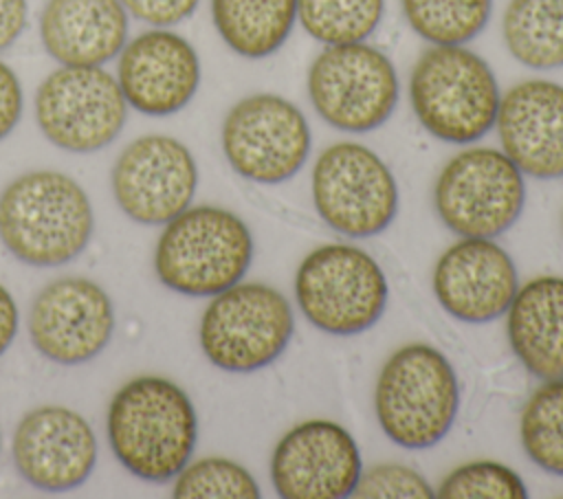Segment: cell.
<instances>
[{
    "instance_id": "ba28073f",
    "label": "cell",
    "mask_w": 563,
    "mask_h": 499,
    "mask_svg": "<svg viewBox=\"0 0 563 499\" xmlns=\"http://www.w3.org/2000/svg\"><path fill=\"white\" fill-rule=\"evenodd\" d=\"M400 84L391 59L367 42L325 46L308 68L314 112L341 132H372L396 110Z\"/></svg>"
},
{
    "instance_id": "30bf717a",
    "label": "cell",
    "mask_w": 563,
    "mask_h": 499,
    "mask_svg": "<svg viewBox=\"0 0 563 499\" xmlns=\"http://www.w3.org/2000/svg\"><path fill=\"white\" fill-rule=\"evenodd\" d=\"M312 202L319 218L347 237L383 233L398 213V185L367 145L341 141L325 147L312 167Z\"/></svg>"
},
{
    "instance_id": "d6986e66",
    "label": "cell",
    "mask_w": 563,
    "mask_h": 499,
    "mask_svg": "<svg viewBox=\"0 0 563 499\" xmlns=\"http://www.w3.org/2000/svg\"><path fill=\"white\" fill-rule=\"evenodd\" d=\"M501 152L521 174L563 178V84L526 79L499 99L495 119Z\"/></svg>"
},
{
    "instance_id": "7c38bea8",
    "label": "cell",
    "mask_w": 563,
    "mask_h": 499,
    "mask_svg": "<svg viewBox=\"0 0 563 499\" xmlns=\"http://www.w3.org/2000/svg\"><path fill=\"white\" fill-rule=\"evenodd\" d=\"M222 152L235 174L262 185L292 178L308 160L312 134L303 112L273 92L240 99L222 121Z\"/></svg>"
},
{
    "instance_id": "8fae6325",
    "label": "cell",
    "mask_w": 563,
    "mask_h": 499,
    "mask_svg": "<svg viewBox=\"0 0 563 499\" xmlns=\"http://www.w3.org/2000/svg\"><path fill=\"white\" fill-rule=\"evenodd\" d=\"M128 101L114 75L101 66H62L35 92V121L55 147L92 154L125 125Z\"/></svg>"
},
{
    "instance_id": "6da1fadb",
    "label": "cell",
    "mask_w": 563,
    "mask_h": 499,
    "mask_svg": "<svg viewBox=\"0 0 563 499\" xmlns=\"http://www.w3.org/2000/svg\"><path fill=\"white\" fill-rule=\"evenodd\" d=\"M106 435L128 473L161 484L174 479L189 462L198 440V415L174 380L136 376L112 396Z\"/></svg>"
},
{
    "instance_id": "603a6c76",
    "label": "cell",
    "mask_w": 563,
    "mask_h": 499,
    "mask_svg": "<svg viewBox=\"0 0 563 499\" xmlns=\"http://www.w3.org/2000/svg\"><path fill=\"white\" fill-rule=\"evenodd\" d=\"M501 35L508 53L534 70L563 66V0H510Z\"/></svg>"
},
{
    "instance_id": "d6a6232c",
    "label": "cell",
    "mask_w": 563,
    "mask_h": 499,
    "mask_svg": "<svg viewBox=\"0 0 563 499\" xmlns=\"http://www.w3.org/2000/svg\"><path fill=\"white\" fill-rule=\"evenodd\" d=\"M18 325H20L18 306L11 297V292L0 284V356L13 343V339L18 334Z\"/></svg>"
},
{
    "instance_id": "d4e9b609",
    "label": "cell",
    "mask_w": 563,
    "mask_h": 499,
    "mask_svg": "<svg viewBox=\"0 0 563 499\" xmlns=\"http://www.w3.org/2000/svg\"><path fill=\"white\" fill-rule=\"evenodd\" d=\"M409 29L429 44H466L488 24L493 0H400Z\"/></svg>"
},
{
    "instance_id": "7a4b0ae2",
    "label": "cell",
    "mask_w": 563,
    "mask_h": 499,
    "mask_svg": "<svg viewBox=\"0 0 563 499\" xmlns=\"http://www.w3.org/2000/svg\"><path fill=\"white\" fill-rule=\"evenodd\" d=\"M92 226L90 198L68 174L26 171L0 193V242L22 264H68L88 246Z\"/></svg>"
},
{
    "instance_id": "3957f363",
    "label": "cell",
    "mask_w": 563,
    "mask_h": 499,
    "mask_svg": "<svg viewBox=\"0 0 563 499\" xmlns=\"http://www.w3.org/2000/svg\"><path fill=\"white\" fill-rule=\"evenodd\" d=\"M499 86L488 62L464 44H431L411 68L409 101L438 141L468 145L495 127Z\"/></svg>"
},
{
    "instance_id": "52a82bcc",
    "label": "cell",
    "mask_w": 563,
    "mask_h": 499,
    "mask_svg": "<svg viewBox=\"0 0 563 499\" xmlns=\"http://www.w3.org/2000/svg\"><path fill=\"white\" fill-rule=\"evenodd\" d=\"M387 279L378 262L354 244H323L295 275V299L321 332L354 336L369 330L387 306Z\"/></svg>"
},
{
    "instance_id": "5b68a950",
    "label": "cell",
    "mask_w": 563,
    "mask_h": 499,
    "mask_svg": "<svg viewBox=\"0 0 563 499\" xmlns=\"http://www.w3.org/2000/svg\"><path fill=\"white\" fill-rule=\"evenodd\" d=\"M460 409V385L449 358L429 343L398 347L380 367L374 411L383 433L402 448L444 440Z\"/></svg>"
},
{
    "instance_id": "cb8c5ba5",
    "label": "cell",
    "mask_w": 563,
    "mask_h": 499,
    "mask_svg": "<svg viewBox=\"0 0 563 499\" xmlns=\"http://www.w3.org/2000/svg\"><path fill=\"white\" fill-rule=\"evenodd\" d=\"M521 446L532 464L563 477V378L543 380L519 420Z\"/></svg>"
},
{
    "instance_id": "44dd1931",
    "label": "cell",
    "mask_w": 563,
    "mask_h": 499,
    "mask_svg": "<svg viewBox=\"0 0 563 499\" xmlns=\"http://www.w3.org/2000/svg\"><path fill=\"white\" fill-rule=\"evenodd\" d=\"M517 361L541 380L563 378V277L539 275L517 288L506 310Z\"/></svg>"
},
{
    "instance_id": "f546056e",
    "label": "cell",
    "mask_w": 563,
    "mask_h": 499,
    "mask_svg": "<svg viewBox=\"0 0 563 499\" xmlns=\"http://www.w3.org/2000/svg\"><path fill=\"white\" fill-rule=\"evenodd\" d=\"M128 15L150 26H174L187 20L200 0H119Z\"/></svg>"
},
{
    "instance_id": "484cf974",
    "label": "cell",
    "mask_w": 563,
    "mask_h": 499,
    "mask_svg": "<svg viewBox=\"0 0 563 499\" xmlns=\"http://www.w3.org/2000/svg\"><path fill=\"white\" fill-rule=\"evenodd\" d=\"M385 0H297V22L317 42H365L380 24Z\"/></svg>"
},
{
    "instance_id": "4316f807",
    "label": "cell",
    "mask_w": 563,
    "mask_h": 499,
    "mask_svg": "<svg viewBox=\"0 0 563 499\" xmlns=\"http://www.w3.org/2000/svg\"><path fill=\"white\" fill-rule=\"evenodd\" d=\"M260 495L255 477L242 464L216 455L187 462L172 488V497L178 499H257Z\"/></svg>"
},
{
    "instance_id": "277c9868",
    "label": "cell",
    "mask_w": 563,
    "mask_h": 499,
    "mask_svg": "<svg viewBox=\"0 0 563 499\" xmlns=\"http://www.w3.org/2000/svg\"><path fill=\"white\" fill-rule=\"evenodd\" d=\"M253 262L244 220L213 204L187 207L165 222L154 246L158 281L185 297H213L242 281Z\"/></svg>"
},
{
    "instance_id": "9c48e42d",
    "label": "cell",
    "mask_w": 563,
    "mask_h": 499,
    "mask_svg": "<svg viewBox=\"0 0 563 499\" xmlns=\"http://www.w3.org/2000/svg\"><path fill=\"white\" fill-rule=\"evenodd\" d=\"M521 169L495 147H466L438 174L433 204L440 220L462 237H497L521 215Z\"/></svg>"
},
{
    "instance_id": "1f68e13d",
    "label": "cell",
    "mask_w": 563,
    "mask_h": 499,
    "mask_svg": "<svg viewBox=\"0 0 563 499\" xmlns=\"http://www.w3.org/2000/svg\"><path fill=\"white\" fill-rule=\"evenodd\" d=\"M26 15V0H0V51L9 48L22 35Z\"/></svg>"
},
{
    "instance_id": "e0dca14e",
    "label": "cell",
    "mask_w": 563,
    "mask_h": 499,
    "mask_svg": "<svg viewBox=\"0 0 563 499\" xmlns=\"http://www.w3.org/2000/svg\"><path fill=\"white\" fill-rule=\"evenodd\" d=\"M117 81L130 108L147 117H169L194 99L200 59L180 33L152 26L121 48Z\"/></svg>"
},
{
    "instance_id": "7402d4cb",
    "label": "cell",
    "mask_w": 563,
    "mask_h": 499,
    "mask_svg": "<svg viewBox=\"0 0 563 499\" xmlns=\"http://www.w3.org/2000/svg\"><path fill=\"white\" fill-rule=\"evenodd\" d=\"M220 40L240 57L262 59L277 53L297 22V0H211Z\"/></svg>"
},
{
    "instance_id": "9a60e30c",
    "label": "cell",
    "mask_w": 563,
    "mask_h": 499,
    "mask_svg": "<svg viewBox=\"0 0 563 499\" xmlns=\"http://www.w3.org/2000/svg\"><path fill=\"white\" fill-rule=\"evenodd\" d=\"M114 308L108 292L88 277H59L46 284L29 312L33 347L57 365H81L110 343Z\"/></svg>"
},
{
    "instance_id": "4dcf8cb0",
    "label": "cell",
    "mask_w": 563,
    "mask_h": 499,
    "mask_svg": "<svg viewBox=\"0 0 563 499\" xmlns=\"http://www.w3.org/2000/svg\"><path fill=\"white\" fill-rule=\"evenodd\" d=\"M22 117V84L11 66L0 62V141L13 132Z\"/></svg>"
},
{
    "instance_id": "8992f818",
    "label": "cell",
    "mask_w": 563,
    "mask_h": 499,
    "mask_svg": "<svg viewBox=\"0 0 563 499\" xmlns=\"http://www.w3.org/2000/svg\"><path fill=\"white\" fill-rule=\"evenodd\" d=\"M292 330L290 301L277 288L238 281L211 297L200 317L198 341L218 369L249 374L277 361Z\"/></svg>"
},
{
    "instance_id": "836d02e7",
    "label": "cell",
    "mask_w": 563,
    "mask_h": 499,
    "mask_svg": "<svg viewBox=\"0 0 563 499\" xmlns=\"http://www.w3.org/2000/svg\"><path fill=\"white\" fill-rule=\"evenodd\" d=\"M0 446H2V442H0Z\"/></svg>"
},
{
    "instance_id": "ac0fdd59",
    "label": "cell",
    "mask_w": 563,
    "mask_h": 499,
    "mask_svg": "<svg viewBox=\"0 0 563 499\" xmlns=\"http://www.w3.org/2000/svg\"><path fill=\"white\" fill-rule=\"evenodd\" d=\"M431 284L451 317L488 323L506 314L519 277L512 257L493 237H462L438 257Z\"/></svg>"
},
{
    "instance_id": "5bb4252c",
    "label": "cell",
    "mask_w": 563,
    "mask_h": 499,
    "mask_svg": "<svg viewBox=\"0 0 563 499\" xmlns=\"http://www.w3.org/2000/svg\"><path fill=\"white\" fill-rule=\"evenodd\" d=\"M363 459L352 433L332 420H306L282 435L271 455V481L284 499L352 497Z\"/></svg>"
},
{
    "instance_id": "83f0119b",
    "label": "cell",
    "mask_w": 563,
    "mask_h": 499,
    "mask_svg": "<svg viewBox=\"0 0 563 499\" xmlns=\"http://www.w3.org/2000/svg\"><path fill=\"white\" fill-rule=\"evenodd\" d=\"M435 495L440 499H526L528 488L510 466L477 459L453 468Z\"/></svg>"
},
{
    "instance_id": "ffe728a7",
    "label": "cell",
    "mask_w": 563,
    "mask_h": 499,
    "mask_svg": "<svg viewBox=\"0 0 563 499\" xmlns=\"http://www.w3.org/2000/svg\"><path fill=\"white\" fill-rule=\"evenodd\" d=\"M40 40L62 66H103L128 42V11L119 0H46Z\"/></svg>"
},
{
    "instance_id": "2e32d148",
    "label": "cell",
    "mask_w": 563,
    "mask_h": 499,
    "mask_svg": "<svg viewBox=\"0 0 563 499\" xmlns=\"http://www.w3.org/2000/svg\"><path fill=\"white\" fill-rule=\"evenodd\" d=\"M11 455L15 470L33 488L66 492L90 477L97 437L81 413L62 404H42L20 418Z\"/></svg>"
},
{
    "instance_id": "4fadbf2b",
    "label": "cell",
    "mask_w": 563,
    "mask_h": 499,
    "mask_svg": "<svg viewBox=\"0 0 563 499\" xmlns=\"http://www.w3.org/2000/svg\"><path fill=\"white\" fill-rule=\"evenodd\" d=\"M121 211L145 226L165 224L185 211L198 187L196 158L185 143L167 134L130 141L110 174Z\"/></svg>"
},
{
    "instance_id": "f1b7e54d",
    "label": "cell",
    "mask_w": 563,
    "mask_h": 499,
    "mask_svg": "<svg viewBox=\"0 0 563 499\" xmlns=\"http://www.w3.org/2000/svg\"><path fill=\"white\" fill-rule=\"evenodd\" d=\"M352 497L363 499H429L435 497V490L429 486V481L413 468L402 464H378L361 473L356 488Z\"/></svg>"
}]
</instances>
